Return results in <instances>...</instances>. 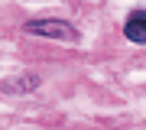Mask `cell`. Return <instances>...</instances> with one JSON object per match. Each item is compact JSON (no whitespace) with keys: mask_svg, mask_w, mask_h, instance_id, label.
Wrapping results in <instances>:
<instances>
[{"mask_svg":"<svg viewBox=\"0 0 146 130\" xmlns=\"http://www.w3.org/2000/svg\"><path fill=\"white\" fill-rule=\"evenodd\" d=\"M23 29L33 33V36H62V39H72L75 36V29L68 23H62V20H33V23L23 26Z\"/></svg>","mask_w":146,"mask_h":130,"instance_id":"1","label":"cell"},{"mask_svg":"<svg viewBox=\"0 0 146 130\" xmlns=\"http://www.w3.org/2000/svg\"><path fill=\"white\" fill-rule=\"evenodd\" d=\"M123 33H127L130 42H146V13H133L130 20H127Z\"/></svg>","mask_w":146,"mask_h":130,"instance_id":"2","label":"cell"}]
</instances>
